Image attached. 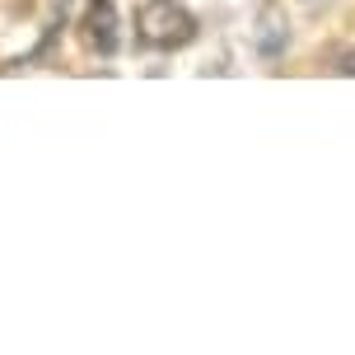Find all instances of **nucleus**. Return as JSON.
Here are the masks:
<instances>
[{"instance_id": "obj_1", "label": "nucleus", "mask_w": 355, "mask_h": 355, "mask_svg": "<svg viewBox=\"0 0 355 355\" xmlns=\"http://www.w3.org/2000/svg\"><path fill=\"white\" fill-rule=\"evenodd\" d=\"M196 15L182 0H145L136 10V37L155 52H182L196 42Z\"/></svg>"}, {"instance_id": "obj_2", "label": "nucleus", "mask_w": 355, "mask_h": 355, "mask_svg": "<svg viewBox=\"0 0 355 355\" xmlns=\"http://www.w3.org/2000/svg\"><path fill=\"white\" fill-rule=\"evenodd\" d=\"M85 28H89V47L98 56H112L117 52V10H112V0H94L85 15Z\"/></svg>"}]
</instances>
